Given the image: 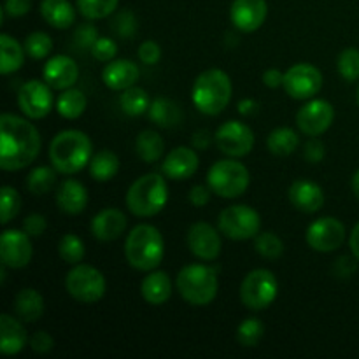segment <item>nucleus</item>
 <instances>
[{"mask_svg":"<svg viewBox=\"0 0 359 359\" xmlns=\"http://www.w3.org/2000/svg\"><path fill=\"white\" fill-rule=\"evenodd\" d=\"M149 105L151 98L147 91L142 90V88L132 86L123 91L121 97H119V107H121V111L126 116H132V118L149 111Z\"/></svg>","mask_w":359,"mask_h":359,"instance_id":"35","label":"nucleus"},{"mask_svg":"<svg viewBox=\"0 0 359 359\" xmlns=\"http://www.w3.org/2000/svg\"><path fill=\"white\" fill-rule=\"evenodd\" d=\"M217 230L230 241H249L262 230V217L249 205H230L219 212Z\"/></svg>","mask_w":359,"mask_h":359,"instance_id":"10","label":"nucleus"},{"mask_svg":"<svg viewBox=\"0 0 359 359\" xmlns=\"http://www.w3.org/2000/svg\"><path fill=\"white\" fill-rule=\"evenodd\" d=\"M46 228H48V221H46V217L42 216V214H28L23 219V230L27 231L30 237H41L46 231Z\"/></svg>","mask_w":359,"mask_h":359,"instance_id":"48","label":"nucleus"},{"mask_svg":"<svg viewBox=\"0 0 359 359\" xmlns=\"http://www.w3.org/2000/svg\"><path fill=\"white\" fill-rule=\"evenodd\" d=\"M126 262L139 272H151L165 256V242L160 230L153 224H137L125 242Z\"/></svg>","mask_w":359,"mask_h":359,"instance_id":"3","label":"nucleus"},{"mask_svg":"<svg viewBox=\"0 0 359 359\" xmlns=\"http://www.w3.org/2000/svg\"><path fill=\"white\" fill-rule=\"evenodd\" d=\"M147 116H149L151 123H154L160 128H175L182 123L184 112L179 107L177 102L170 100V98L158 97L151 102Z\"/></svg>","mask_w":359,"mask_h":359,"instance_id":"26","label":"nucleus"},{"mask_svg":"<svg viewBox=\"0 0 359 359\" xmlns=\"http://www.w3.org/2000/svg\"><path fill=\"white\" fill-rule=\"evenodd\" d=\"M168 202V186L163 175L146 174L137 179L126 193V207L137 217H153Z\"/></svg>","mask_w":359,"mask_h":359,"instance_id":"5","label":"nucleus"},{"mask_svg":"<svg viewBox=\"0 0 359 359\" xmlns=\"http://www.w3.org/2000/svg\"><path fill=\"white\" fill-rule=\"evenodd\" d=\"M119 170V158L118 154L112 153L109 149L98 151L93 154L90 161V174L95 181L98 182H107L116 177Z\"/></svg>","mask_w":359,"mask_h":359,"instance_id":"34","label":"nucleus"},{"mask_svg":"<svg viewBox=\"0 0 359 359\" xmlns=\"http://www.w3.org/2000/svg\"><path fill=\"white\" fill-rule=\"evenodd\" d=\"M44 81L53 90H69L77 83L79 77V67L76 60L67 55H56L49 60L42 70Z\"/></svg>","mask_w":359,"mask_h":359,"instance_id":"20","label":"nucleus"},{"mask_svg":"<svg viewBox=\"0 0 359 359\" xmlns=\"http://www.w3.org/2000/svg\"><path fill=\"white\" fill-rule=\"evenodd\" d=\"M221 231L209 223H195L188 230V248L202 262H214L221 255Z\"/></svg>","mask_w":359,"mask_h":359,"instance_id":"17","label":"nucleus"},{"mask_svg":"<svg viewBox=\"0 0 359 359\" xmlns=\"http://www.w3.org/2000/svg\"><path fill=\"white\" fill-rule=\"evenodd\" d=\"M210 193H212V189H210L209 186H203V184L193 186V188L189 189V195H188L189 203L195 207H205L210 200Z\"/></svg>","mask_w":359,"mask_h":359,"instance_id":"53","label":"nucleus"},{"mask_svg":"<svg viewBox=\"0 0 359 359\" xmlns=\"http://www.w3.org/2000/svg\"><path fill=\"white\" fill-rule=\"evenodd\" d=\"M119 0H77V9L88 20H104L111 16Z\"/></svg>","mask_w":359,"mask_h":359,"instance_id":"39","label":"nucleus"},{"mask_svg":"<svg viewBox=\"0 0 359 359\" xmlns=\"http://www.w3.org/2000/svg\"><path fill=\"white\" fill-rule=\"evenodd\" d=\"M139 60L144 63V65H156L161 58V48L158 42L154 41H146L140 44L139 48Z\"/></svg>","mask_w":359,"mask_h":359,"instance_id":"47","label":"nucleus"},{"mask_svg":"<svg viewBox=\"0 0 359 359\" xmlns=\"http://www.w3.org/2000/svg\"><path fill=\"white\" fill-rule=\"evenodd\" d=\"M65 290L79 304H97L107 290L104 273L91 265H74L65 277Z\"/></svg>","mask_w":359,"mask_h":359,"instance_id":"8","label":"nucleus"},{"mask_svg":"<svg viewBox=\"0 0 359 359\" xmlns=\"http://www.w3.org/2000/svg\"><path fill=\"white\" fill-rule=\"evenodd\" d=\"M255 249L262 258L265 259H277L283 256L284 252V242L280 237H277L273 231H263V233L256 235Z\"/></svg>","mask_w":359,"mask_h":359,"instance_id":"40","label":"nucleus"},{"mask_svg":"<svg viewBox=\"0 0 359 359\" xmlns=\"http://www.w3.org/2000/svg\"><path fill=\"white\" fill-rule=\"evenodd\" d=\"M41 16L53 28L65 30V28L72 27L76 21V11L69 0H42Z\"/></svg>","mask_w":359,"mask_h":359,"instance_id":"29","label":"nucleus"},{"mask_svg":"<svg viewBox=\"0 0 359 359\" xmlns=\"http://www.w3.org/2000/svg\"><path fill=\"white\" fill-rule=\"evenodd\" d=\"M90 51L91 56L98 62H112V58L118 53V44L111 37H98Z\"/></svg>","mask_w":359,"mask_h":359,"instance_id":"45","label":"nucleus"},{"mask_svg":"<svg viewBox=\"0 0 359 359\" xmlns=\"http://www.w3.org/2000/svg\"><path fill=\"white\" fill-rule=\"evenodd\" d=\"M263 335H265V325L256 318L244 319L237 328V342L242 347H256L262 342Z\"/></svg>","mask_w":359,"mask_h":359,"instance_id":"38","label":"nucleus"},{"mask_svg":"<svg viewBox=\"0 0 359 359\" xmlns=\"http://www.w3.org/2000/svg\"><path fill=\"white\" fill-rule=\"evenodd\" d=\"M309 248L318 252H333L346 241V226L337 217H319L305 231Z\"/></svg>","mask_w":359,"mask_h":359,"instance_id":"14","label":"nucleus"},{"mask_svg":"<svg viewBox=\"0 0 359 359\" xmlns=\"http://www.w3.org/2000/svg\"><path fill=\"white\" fill-rule=\"evenodd\" d=\"M14 312L23 323H37L44 314V298L37 290L25 287L14 298Z\"/></svg>","mask_w":359,"mask_h":359,"instance_id":"28","label":"nucleus"},{"mask_svg":"<svg viewBox=\"0 0 359 359\" xmlns=\"http://www.w3.org/2000/svg\"><path fill=\"white\" fill-rule=\"evenodd\" d=\"M339 72L347 83H354L359 79V49L346 48L337 60Z\"/></svg>","mask_w":359,"mask_h":359,"instance_id":"42","label":"nucleus"},{"mask_svg":"<svg viewBox=\"0 0 359 359\" xmlns=\"http://www.w3.org/2000/svg\"><path fill=\"white\" fill-rule=\"evenodd\" d=\"M349 245H351V251H353V255L356 256L358 262H359V223L354 226L353 233H351Z\"/></svg>","mask_w":359,"mask_h":359,"instance_id":"57","label":"nucleus"},{"mask_svg":"<svg viewBox=\"0 0 359 359\" xmlns=\"http://www.w3.org/2000/svg\"><path fill=\"white\" fill-rule=\"evenodd\" d=\"M290 202L294 209L305 214H314L325 205V193L323 188L316 182L307 179H298L290 186Z\"/></svg>","mask_w":359,"mask_h":359,"instance_id":"21","label":"nucleus"},{"mask_svg":"<svg viewBox=\"0 0 359 359\" xmlns=\"http://www.w3.org/2000/svg\"><path fill=\"white\" fill-rule=\"evenodd\" d=\"M356 259H358L356 256H354V258H351V256H340V258L335 262V265H333V272H335V276L340 277V279H347V277L353 276L358 269Z\"/></svg>","mask_w":359,"mask_h":359,"instance_id":"51","label":"nucleus"},{"mask_svg":"<svg viewBox=\"0 0 359 359\" xmlns=\"http://www.w3.org/2000/svg\"><path fill=\"white\" fill-rule=\"evenodd\" d=\"M53 88L46 81L32 79L21 86L18 93V105L28 119H42L55 107Z\"/></svg>","mask_w":359,"mask_h":359,"instance_id":"12","label":"nucleus"},{"mask_svg":"<svg viewBox=\"0 0 359 359\" xmlns=\"http://www.w3.org/2000/svg\"><path fill=\"white\" fill-rule=\"evenodd\" d=\"M32 9V0H6L4 4V14L11 18H21Z\"/></svg>","mask_w":359,"mask_h":359,"instance_id":"52","label":"nucleus"},{"mask_svg":"<svg viewBox=\"0 0 359 359\" xmlns=\"http://www.w3.org/2000/svg\"><path fill=\"white\" fill-rule=\"evenodd\" d=\"M263 84H265L266 88H272V90L283 86V84H284V72H280L279 69L265 70V72H263Z\"/></svg>","mask_w":359,"mask_h":359,"instance_id":"55","label":"nucleus"},{"mask_svg":"<svg viewBox=\"0 0 359 359\" xmlns=\"http://www.w3.org/2000/svg\"><path fill=\"white\" fill-rule=\"evenodd\" d=\"M88 105L86 95L77 88H69L60 93L56 98V111L65 119H77L84 114Z\"/></svg>","mask_w":359,"mask_h":359,"instance_id":"32","label":"nucleus"},{"mask_svg":"<svg viewBox=\"0 0 359 359\" xmlns=\"http://www.w3.org/2000/svg\"><path fill=\"white\" fill-rule=\"evenodd\" d=\"M269 16L266 0H233L230 7V20L237 30L251 34L263 27Z\"/></svg>","mask_w":359,"mask_h":359,"instance_id":"18","label":"nucleus"},{"mask_svg":"<svg viewBox=\"0 0 359 359\" xmlns=\"http://www.w3.org/2000/svg\"><path fill=\"white\" fill-rule=\"evenodd\" d=\"M25 51L30 58L42 60L46 56L51 55L53 51V39L49 37L46 32H32L27 39H25Z\"/></svg>","mask_w":359,"mask_h":359,"instance_id":"41","label":"nucleus"},{"mask_svg":"<svg viewBox=\"0 0 359 359\" xmlns=\"http://www.w3.org/2000/svg\"><path fill=\"white\" fill-rule=\"evenodd\" d=\"M25 230H6L0 237V259L7 269H25L32 262V241Z\"/></svg>","mask_w":359,"mask_h":359,"instance_id":"16","label":"nucleus"},{"mask_svg":"<svg viewBox=\"0 0 359 359\" xmlns=\"http://www.w3.org/2000/svg\"><path fill=\"white\" fill-rule=\"evenodd\" d=\"M259 109V104L256 100H252V98H244V100H241L237 104V111L238 114L242 116H252L256 114Z\"/></svg>","mask_w":359,"mask_h":359,"instance_id":"56","label":"nucleus"},{"mask_svg":"<svg viewBox=\"0 0 359 359\" xmlns=\"http://www.w3.org/2000/svg\"><path fill=\"white\" fill-rule=\"evenodd\" d=\"M179 294L195 307H205L217 297V276L205 265H186L175 280Z\"/></svg>","mask_w":359,"mask_h":359,"instance_id":"6","label":"nucleus"},{"mask_svg":"<svg viewBox=\"0 0 359 359\" xmlns=\"http://www.w3.org/2000/svg\"><path fill=\"white\" fill-rule=\"evenodd\" d=\"M56 168L55 167H35L27 177V188L32 195H46L51 191L56 184Z\"/></svg>","mask_w":359,"mask_h":359,"instance_id":"36","label":"nucleus"},{"mask_svg":"<svg viewBox=\"0 0 359 359\" xmlns=\"http://www.w3.org/2000/svg\"><path fill=\"white\" fill-rule=\"evenodd\" d=\"M214 140L221 153L231 158H242L248 156L255 147V132L245 123L231 119L217 128Z\"/></svg>","mask_w":359,"mask_h":359,"instance_id":"13","label":"nucleus"},{"mask_svg":"<svg viewBox=\"0 0 359 359\" xmlns=\"http://www.w3.org/2000/svg\"><path fill=\"white\" fill-rule=\"evenodd\" d=\"M231 91L230 76L221 69H209L195 79L191 100L202 114L217 116L230 104Z\"/></svg>","mask_w":359,"mask_h":359,"instance_id":"4","label":"nucleus"},{"mask_svg":"<svg viewBox=\"0 0 359 359\" xmlns=\"http://www.w3.org/2000/svg\"><path fill=\"white\" fill-rule=\"evenodd\" d=\"M112 30L121 39H132L137 34V18L132 11H121L114 16Z\"/></svg>","mask_w":359,"mask_h":359,"instance_id":"44","label":"nucleus"},{"mask_svg":"<svg viewBox=\"0 0 359 359\" xmlns=\"http://www.w3.org/2000/svg\"><path fill=\"white\" fill-rule=\"evenodd\" d=\"M251 182L245 165L235 160H219L207 172V186L221 198H237L244 195Z\"/></svg>","mask_w":359,"mask_h":359,"instance_id":"7","label":"nucleus"},{"mask_svg":"<svg viewBox=\"0 0 359 359\" xmlns=\"http://www.w3.org/2000/svg\"><path fill=\"white\" fill-rule=\"evenodd\" d=\"M284 90L294 100H309L323 88V74L312 63H297L284 72Z\"/></svg>","mask_w":359,"mask_h":359,"instance_id":"11","label":"nucleus"},{"mask_svg":"<svg viewBox=\"0 0 359 359\" xmlns=\"http://www.w3.org/2000/svg\"><path fill=\"white\" fill-rule=\"evenodd\" d=\"M351 184H353L354 195H356V198L359 200V170L353 175V182H351Z\"/></svg>","mask_w":359,"mask_h":359,"instance_id":"58","label":"nucleus"},{"mask_svg":"<svg viewBox=\"0 0 359 359\" xmlns=\"http://www.w3.org/2000/svg\"><path fill=\"white\" fill-rule=\"evenodd\" d=\"M58 252L60 258L65 263H69V265H79L84 259L86 249H84V242L81 241V237H77L74 233H67L60 241Z\"/></svg>","mask_w":359,"mask_h":359,"instance_id":"37","label":"nucleus"},{"mask_svg":"<svg viewBox=\"0 0 359 359\" xmlns=\"http://www.w3.org/2000/svg\"><path fill=\"white\" fill-rule=\"evenodd\" d=\"M135 151L146 163H156L165 153V140L154 130H144L135 139Z\"/></svg>","mask_w":359,"mask_h":359,"instance_id":"31","label":"nucleus"},{"mask_svg":"<svg viewBox=\"0 0 359 359\" xmlns=\"http://www.w3.org/2000/svg\"><path fill=\"white\" fill-rule=\"evenodd\" d=\"M298 144H300V137L290 126L272 130L266 139V147L276 156H290L298 149Z\"/></svg>","mask_w":359,"mask_h":359,"instance_id":"33","label":"nucleus"},{"mask_svg":"<svg viewBox=\"0 0 359 359\" xmlns=\"http://www.w3.org/2000/svg\"><path fill=\"white\" fill-rule=\"evenodd\" d=\"M144 300L151 305H163L172 297L170 277L160 270H151L140 284Z\"/></svg>","mask_w":359,"mask_h":359,"instance_id":"27","label":"nucleus"},{"mask_svg":"<svg viewBox=\"0 0 359 359\" xmlns=\"http://www.w3.org/2000/svg\"><path fill=\"white\" fill-rule=\"evenodd\" d=\"M93 158V144L81 130H63L49 146V160L60 174H77Z\"/></svg>","mask_w":359,"mask_h":359,"instance_id":"2","label":"nucleus"},{"mask_svg":"<svg viewBox=\"0 0 359 359\" xmlns=\"http://www.w3.org/2000/svg\"><path fill=\"white\" fill-rule=\"evenodd\" d=\"M97 39H98V32L91 23L81 25V27L76 30V34H74L76 46L81 49H91L95 42H97Z\"/></svg>","mask_w":359,"mask_h":359,"instance_id":"46","label":"nucleus"},{"mask_svg":"<svg viewBox=\"0 0 359 359\" xmlns=\"http://www.w3.org/2000/svg\"><path fill=\"white\" fill-rule=\"evenodd\" d=\"M358 105H359V88H358Z\"/></svg>","mask_w":359,"mask_h":359,"instance_id":"59","label":"nucleus"},{"mask_svg":"<svg viewBox=\"0 0 359 359\" xmlns=\"http://www.w3.org/2000/svg\"><path fill=\"white\" fill-rule=\"evenodd\" d=\"M0 49H2V60H0V72L4 76L7 74L18 72V70L23 67L25 63V46H21L20 42L14 37H11L9 34L0 35Z\"/></svg>","mask_w":359,"mask_h":359,"instance_id":"30","label":"nucleus"},{"mask_svg":"<svg viewBox=\"0 0 359 359\" xmlns=\"http://www.w3.org/2000/svg\"><path fill=\"white\" fill-rule=\"evenodd\" d=\"M128 226L125 212L119 209H104L91 221V233L100 242H112L121 237Z\"/></svg>","mask_w":359,"mask_h":359,"instance_id":"23","label":"nucleus"},{"mask_svg":"<svg viewBox=\"0 0 359 359\" xmlns=\"http://www.w3.org/2000/svg\"><path fill=\"white\" fill-rule=\"evenodd\" d=\"M212 142V135H210L209 130L202 128V130H196L191 137V147H195L196 151H205L207 147L210 146Z\"/></svg>","mask_w":359,"mask_h":359,"instance_id":"54","label":"nucleus"},{"mask_svg":"<svg viewBox=\"0 0 359 359\" xmlns=\"http://www.w3.org/2000/svg\"><path fill=\"white\" fill-rule=\"evenodd\" d=\"M335 109L325 98H314L302 105L297 114V125L302 133L309 137H319L333 125Z\"/></svg>","mask_w":359,"mask_h":359,"instance_id":"15","label":"nucleus"},{"mask_svg":"<svg viewBox=\"0 0 359 359\" xmlns=\"http://www.w3.org/2000/svg\"><path fill=\"white\" fill-rule=\"evenodd\" d=\"M56 203H58L60 210L69 216H77V214L84 212L88 205L86 188L76 179H65L56 191Z\"/></svg>","mask_w":359,"mask_h":359,"instance_id":"25","label":"nucleus"},{"mask_svg":"<svg viewBox=\"0 0 359 359\" xmlns=\"http://www.w3.org/2000/svg\"><path fill=\"white\" fill-rule=\"evenodd\" d=\"M41 153V135L27 118L4 112L0 116V167L16 172L34 163Z\"/></svg>","mask_w":359,"mask_h":359,"instance_id":"1","label":"nucleus"},{"mask_svg":"<svg viewBox=\"0 0 359 359\" xmlns=\"http://www.w3.org/2000/svg\"><path fill=\"white\" fill-rule=\"evenodd\" d=\"M279 293V280L273 272L256 269L245 276L241 286V300L249 311H265L276 302Z\"/></svg>","mask_w":359,"mask_h":359,"instance_id":"9","label":"nucleus"},{"mask_svg":"<svg viewBox=\"0 0 359 359\" xmlns=\"http://www.w3.org/2000/svg\"><path fill=\"white\" fill-rule=\"evenodd\" d=\"M140 70L132 60H112L105 65L102 72V81L109 90L125 91L128 88L135 86L139 81Z\"/></svg>","mask_w":359,"mask_h":359,"instance_id":"22","label":"nucleus"},{"mask_svg":"<svg viewBox=\"0 0 359 359\" xmlns=\"http://www.w3.org/2000/svg\"><path fill=\"white\" fill-rule=\"evenodd\" d=\"M30 347L34 353L48 354L55 347V339L48 332H37L30 337Z\"/></svg>","mask_w":359,"mask_h":359,"instance_id":"49","label":"nucleus"},{"mask_svg":"<svg viewBox=\"0 0 359 359\" xmlns=\"http://www.w3.org/2000/svg\"><path fill=\"white\" fill-rule=\"evenodd\" d=\"M21 209V198L18 195V191L11 186H4L2 188V205H0V210H2V219L0 223L7 224L9 221H13L14 217L18 216Z\"/></svg>","mask_w":359,"mask_h":359,"instance_id":"43","label":"nucleus"},{"mask_svg":"<svg viewBox=\"0 0 359 359\" xmlns=\"http://www.w3.org/2000/svg\"><path fill=\"white\" fill-rule=\"evenodd\" d=\"M198 161L195 147H175L165 156L163 163H161V172L165 174V177L172 179V181H184V179L195 175V172L198 170Z\"/></svg>","mask_w":359,"mask_h":359,"instance_id":"19","label":"nucleus"},{"mask_svg":"<svg viewBox=\"0 0 359 359\" xmlns=\"http://www.w3.org/2000/svg\"><path fill=\"white\" fill-rule=\"evenodd\" d=\"M326 156V147L321 140H318L316 137H312L304 147V158L309 163H319L323 158Z\"/></svg>","mask_w":359,"mask_h":359,"instance_id":"50","label":"nucleus"},{"mask_svg":"<svg viewBox=\"0 0 359 359\" xmlns=\"http://www.w3.org/2000/svg\"><path fill=\"white\" fill-rule=\"evenodd\" d=\"M28 342L27 330L14 316H0V351L6 356H14L25 349Z\"/></svg>","mask_w":359,"mask_h":359,"instance_id":"24","label":"nucleus"}]
</instances>
